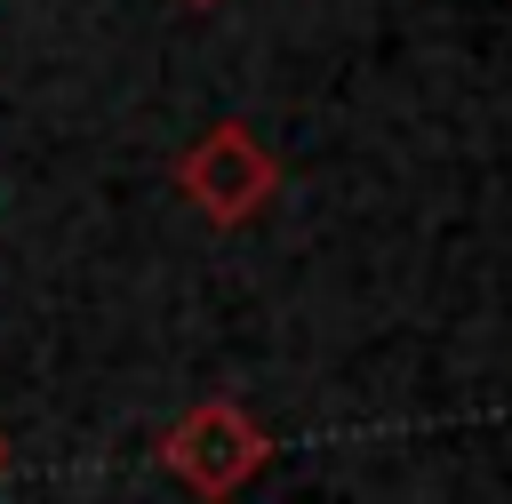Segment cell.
I'll return each instance as SVG.
<instances>
[{
	"instance_id": "obj_3",
	"label": "cell",
	"mask_w": 512,
	"mask_h": 504,
	"mask_svg": "<svg viewBox=\"0 0 512 504\" xmlns=\"http://www.w3.org/2000/svg\"><path fill=\"white\" fill-rule=\"evenodd\" d=\"M0 472H8V440H0Z\"/></svg>"
},
{
	"instance_id": "obj_1",
	"label": "cell",
	"mask_w": 512,
	"mask_h": 504,
	"mask_svg": "<svg viewBox=\"0 0 512 504\" xmlns=\"http://www.w3.org/2000/svg\"><path fill=\"white\" fill-rule=\"evenodd\" d=\"M160 464H168L200 504H224V496H240V488L256 480V464H264V424H256L240 400H200V408H184V416L168 424Z\"/></svg>"
},
{
	"instance_id": "obj_2",
	"label": "cell",
	"mask_w": 512,
	"mask_h": 504,
	"mask_svg": "<svg viewBox=\"0 0 512 504\" xmlns=\"http://www.w3.org/2000/svg\"><path fill=\"white\" fill-rule=\"evenodd\" d=\"M176 192L208 216V224H248L272 192H280V160L256 144V128H240V120H216L184 160H176Z\"/></svg>"
},
{
	"instance_id": "obj_4",
	"label": "cell",
	"mask_w": 512,
	"mask_h": 504,
	"mask_svg": "<svg viewBox=\"0 0 512 504\" xmlns=\"http://www.w3.org/2000/svg\"><path fill=\"white\" fill-rule=\"evenodd\" d=\"M192 8H216V0H192Z\"/></svg>"
}]
</instances>
